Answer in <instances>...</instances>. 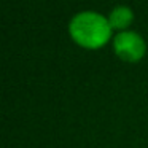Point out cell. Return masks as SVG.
I'll use <instances>...</instances> for the list:
<instances>
[{
    "instance_id": "cell-2",
    "label": "cell",
    "mask_w": 148,
    "mask_h": 148,
    "mask_svg": "<svg viewBox=\"0 0 148 148\" xmlns=\"http://www.w3.org/2000/svg\"><path fill=\"white\" fill-rule=\"evenodd\" d=\"M115 53L124 61H138L145 53V43L137 34L121 32L115 38Z\"/></svg>"
},
{
    "instance_id": "cell-3",
    "label": "cell",
    "mask_w": 148,
    "mask_h": 148,
    "mask_svg": "<svg viewBox=\"0 0 148 148\" xmlns=\"http://www.w3.org/2000/svg\"><path fill=\"white\" fill-rule=\"evenodd\" d=\"M132 21V11L126 7H118L110 13V18H108V23L112 27L115 29H124L131 24Z\"/></svg>"
},
{
    "instance_id": "cell-1",
    "label": "cell",
    "mask_w": 148,
    "mask_h": 148,
    "mask_svg": "<svg viewBox=\"0 0 148 148\" xmlns=\"http://www.w3.org/2000/svg\"><path fill=\"white\" fill-rule=\"evenodd\" d=\"M110 23L97 13L84 11L72 19L70 34L77 43L86 48L102 46L110 37Z\"/></svg>"
}]
</instances>
